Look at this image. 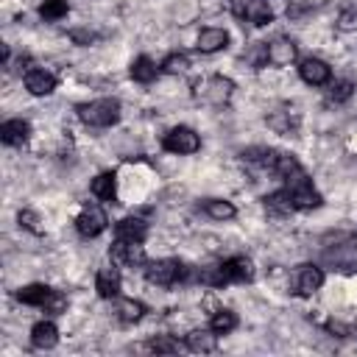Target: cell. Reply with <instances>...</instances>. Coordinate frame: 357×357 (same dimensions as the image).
Segmentation results:
<instances>
[{
  "label": "cell",
  "mask_w": 357,
  "mask_h": 357,
  "mask_svg": "<svg viewBox=\"0 0 357 357\" xmlns=\"http://www.w3.org/2000/svg\"><path fill=\"white\" fill-rule=\"evenodd\" d=\"M198 279L204 284H212V287H220V284H229V282H251L254 279V265H251L248 257H229L220 265H215L209 271H201Z\"/></svg>",
  "instance_id": "6da1fadb"
},
{
  "label": "cell",
  "mask_w": 357,
  "mask_h": 357,
  "mask_svg": "<svg viewBox=\"0 0 357 357\" xmlns=\"http://www.w3.org/2000/svg\"><path fill=\"white\" fill-rule=\"evenodd\" d=\"M75 112L86 126L109 128L120 120V100L117 98H98V100H89V103H78Z\"/></svg>",
  "instance_id": "7a4b0ae2"
},
{
  "label": "cell",
  "mask_w": 357,
  "mask_h": 357,
  "mask_svg": "<svg viewBox=\"0 0 357 357\" xmlns=\"http://www.w3.org/2000/svg\"><path fill=\"white\" fill-rule=\"evenodd\" d=\"M284 192L290 195L293 209H318V206L324 204L321 192L312 187V181L307 178V173H304V170H298L296 176L284 178Z\"/></svg>",
  "instance_id": "3957f363"
},
{
  "label": "cell",
  "mask_w": 357,
  "mask_h": 357,
  "mask_svg": "<svg viewBox=\"0 0 357 357\" xmlns=\"http://www.w3.org/2000/svg\"><path fill=\"white\" fill-rule=\"evenodd\" d=\"M184 276H187V268L178 259H153V262H145V279L151 284L170 287V284L181 282Z\"/></svg>",
  "instance_id": "277c9868"
},
{
  "label": "cell",
  "mask_w": 357,
  "mask_h": 357,
  "mask_svg": "<svg viewBox=\"0 0 357 357\" xmlns=\"http://www.w3.org/2000/svg\"><path fill=\"white\" fill-rule=\"evenodd\" d=\"M162 148L170 151V153H178V156L195 153V151L201 148V137H198L190 126H176V128H170V131L162 137Z\"/></svg>",
  "instance_id": "5b68a950"
},
{
  "label": "cell",
  "mask_w": 357,
  "mask_h": 357,
  "mask_svg": "<svg viewBox=\"0 0 357 357\" xmlns=\"http://www.w3.org/2000/svg\"><path fill=\"white\" fill-rule=\"evenodd\" d=\"M109 257H112L114 265H145V262H148L142 243H137V240H123V237H117V240L112 243Z\"/></svg>",
  "instance_id": "8992f818"
},
{
  "label": "cell",
  "mask_w": 357,
  "mask_h": 357,
  "mask_svg": "<svg viewBox=\"0 0 357 357\" xmlns=\"http://www.w3.org/2000/svg\"><path fill=\"white\" fill-rule=\"evenodd\" d=\"M298 75H301V81H307L310 86H324V84H329V78H332V67H329L324 59L307 56V59L298 61Z\"/></svg>",
  "instance_id": "52a82bcc"
},
{
  "label": "cell",
  "mask_w": 357,
  "mask_h": 357,
  "mask_svg": "<svg viewBox=\"0 0 357 357\" xmlns=\"http://www.w3.org/2000/svg\"><path fill=\"white\" fill-rule=\"evenodd\" d=\"M234 92V81L226 78V75H212L204 81V89H198V95H204V100L215 103V106H223Z\"/></svg>",
  "instance_id": "ba28073f"
},
{
  "label": "cell",
  "mask_w": 357,
  "mask_h": 357,
  "mask_svg": "<svg viewBox=\"0 0 357 357\" xmlns=\"http://www.w3.org/2000/svg\"><path fill=\"white\" fill-rule=\"evenodd\" d=\"M109 226V218L100 206H86L78 218H75V229L84 234V237H98L100 231H106Z\"/></svg>",
  "instance_id": "9c48e42d"
},
{
  "label": "cell",
  "mask_w": 357,
  "mask_h": 357,
  "mask_svg": "<svg viewBox=\"0 0 357 357\" xmlns=\"http://www.w3.org/2000/svg\"><path fill=\"white\" fill-rule=\"evenodd\" d=\"M296 53H298L296 42H293V39H284V36H279V39H273V42L265 45V61L273 64V67L290 64V61L296 59Z\"/></svg>",
  "instance_id": "30bf717a"
},
{
  "label": "cell",
  "mask_w": 357,
  "mask_h": 357,
  "mask_svg": "<svg viewBox=\"0 0 357 357\" xmlns=\"http://www.w3.org/2000/svg\"><path fill=\"white\" fill-rule=\"evenodd\" d=\"M324 284V271L318 265H301L296 271V293L298 296H312Z\"/></svg>",
  "instance_id": "8fae6325"
},
{
  "label": "cell",
  "mask_w": 357,
  "mask_h": 357,
  "mask_svg": "<svg viewBox=\"0 0 357 357\" xmlns=\"http://www.w3.org/2000/svg\"><path fill=\"white\" fill-rule=\"evenodd\" d=\"M25 89H28L31 95H36V98L50 95V92L56 89V75L47 73V70H28V73H25Z\"/></svg>",
  "instance_id": "7c38bea8"
},
{
  "label": "cell",
  "mask_w": 357,
  "mask_h": 357,
  "mask_svg": "<svg viewBox=\"0 0 357 357\" xmlns=\"http://www.w3.org/2000/svg\"><path fill=\"white\" fill-rule=\"evenodd\" d=\"M184 346L190 351H198V354H206V351H215L218 349V332L215 329H192L187 337H184Z\"/></svg>",
  "instance_id": "4fadbf2b"
},
{
  "label": "cell",
  "mask_w": 357,
  "mask_h": 357,
  "mask_svg": "<svg viewBox=\"0 0 357 357\" xmlns=\"http://www.w3.org/2000/svg\"><path fill=\"white\" fill-rule=\"evenodd\" d=\"M226 45H229V33L223 28H204L198 33V45L195 47L201 53H218V50H226Z\"/></svg>",
  "instance_id": "5bb4252c"
},
{
  "label": "cell",
  "mask_w": 357,
  "mask_h": 357,
  "mask_svg": "<svg viewBox=\"0 0 357 357\" xmlns=\"http://www.w3.org/2000/svg\"><path fill=\"white\" fill-rule=\"evenodd\" d=\"M31 137V123L28 120H6L3 126H0V139L6 142V145H22L25 139Z\"/></svg>",
  "instance_id": "9a60e30c"
},
{
  "label": "cell",
  "mask_w": 357,
  "mask_h": 357,
  "mask_svg": "<svg viewBox=\"0 0 357 357\" xmlns=\"http://www.w3.org/2000/svg\"><path fill=\"white\" fill-rule=\"evenodd\" d=\"M95 290H98L100 298H117V293H120V273H117V268H103V271H98V276H95Z\"/></svg>",
  "instance_id": "2e32d148"
},
{
  "label": "cell",
  "mask_w": 357,
  "mask_h": 357,
  "mask_svg": "<svg viewBox=\"0 0 357 357\" xmlns=\"http://www.w3.org/2000/svg\"><path fill=\"white\" fill-rule=\"evenodd\" d=\"M53 293H56L53 287L33 282V284H25V287H20V290H17V298H20L22 304H31V307H45V304L50 301V296H53Z\"/></svg>",
  "instance_id": "e0dca14e"
},
{
  "label": "cell",
  "mask_w": 357,
  "mask_h": 357,
  "mask_svg": "<svg viewBox=\"0 0 357 357\" xmlns=\"http://www.w3.org/2000/svg\"><path fill=\"white\" fill-rule=\"evenodd\" d=\"M31 343H33L36 349H53V346L59 343V329H56V324H53V321H39V324H33V329H31Z\"/></svg>",
  "instance_id": "ac0fdd59"
},
{
  "label": "cell",
  "mask_w": 357,
  "mask_h": 357,
  "mask_svg": "<svg viewBox=\"0 0 357 357\" xmlns=\"http://www.w3.org/2000/svg\"><path fill=\"white\" fill-rule=\"evenodd\" d=\"M114 231H117V237H123V240H137V243H142L145 234H148V223L139 220V218H123V220H117Z\"/></svg>",
  "instance_id": "d6986e66"
},
{
  "label": "cell",
  "mask_w": 357,
  "mask_h": 357,
  "mask_svg": "<svg viewBox=\"0 0 357 357\" xmlns=\"http://www.w3.org/2000/svg\"><path fill=\"white\" fill-rule=\"evenodd\" d=\"M92 195L100 198V201H114V192H117V181H114V173H98L89 184Z\"/></svg>",
  "instance_id": "ffe728a7"
},
{
  "label": "cell",
  "mask_w": 357,
  "mask_h": 357,
  "mask_svg": "<svg viewBox=\"0 0 357 357\" xmlns=\"http://www.w3.org/2000/svg\"><path fill=\"white\" fill-rule=\"evenodd\" d=\"M114 312H117V318L123 324H137L145 315V304L142 301H134V298H120L117 307H114Z\"/></svg>",
  "instance_id": "44dd1931"
},
{
  "label": "cell",
  "mask_w": 357,
  "mask_h": 357,
  "mask_svg": "<svg viewBox=\"0 0 357 357\" xmlns=\"http://www.w3.org/2000/svg\"><path fill=\"white\" fill-rule=\"evenodd\" d=\"M156 73H159V67H156L148 56H137V59L131 61V78L139 81V84H151V81L156 78Z\"/></svg>",
  "instance_id": "7402d4cb"
},
{
  "label": "cell",
  "mask_w": 357,
  "mask_h": 357,
  "mask_svg": "<svg viewBox=\"0 0 357 357\" xmlns=\"http://www.w3.org/2000/svg\"><path fill=\"white\" fill-rule=\"evenodd\" d=\"M204 212H206L209 218H215V220H229V218L237 215L234 204H231V201H223V198H209V201L204 204Z\"/></svg>",
  "instance_id": "603a6c76"
},
{
  "label": "cell",
  "mask_w": 357,
  "mask_h": 357,
  "mask_svg": "<svg viewBox=\"0 0 357 357\" xmlns=\"http://www.w3.org/2000/svg\"><path fill=\"white\" fill-rule=\"evenodd\" d=\"M237 326V315L231 310H215L212 318H209V329H215L218 335H226Z\"/></svg>",
  "instance_id": "cb8c5ba5"
},
{
  "label": "cell",
  "mask_w": 357,
  "mask_h": 357,
  "mask_svg": "<svg viewBox=\"0 0 357 357\" xmlns=\"http://www.w3.org/2000/svg\"><path fill=\"white\" fill-rule=\"evenodd\" d=\"M67 11H70V3H67V0H45V3L39 6V17H42V20H50V22L67 17Z\"/></svg>",
  "instance_id": "d4e9b609"
},
{
  "label": "cell",
  "mask_w": 357,
  "mask_h": 357,
  "mask_svg": "<svg viewBox=\"0 0 357 357\" xmlns=\"http://www.w3.org/2000/svg\"><path fill=\"white\" fill-rule=\"evenodd\" d=\"M265 209H268V212H273V215H290V212H293L290 195H287L284 190H279V192L268 195V198H265Z\"/></svg>",
  "instance_id": "484cf974"
},
{
  "label": "cell",
  "mask_w": 357,
  "mask_h": 357,
  "mask_svg": "<svg viewBox=\"0 0 357 357\" xmlns=\"http://www.w3.org/2000/svg\"><path fill=\"white\" fill-rule=\"evenodd\" d=\"M162 73H167V75H181V73H187L190 70V59L184 56V53H170L165 61H162V67H159Z\"/></svg>",
  "instance_id": "4316f807"
},
{
  "label": "cell",
  "mask_w": 357,
  "mask_h": 357,
  "mask_svg": "<svg viewBox=\"0 0 357 357\" xmlns=\"http://www.w3.org/2000/svg\"><path fill=\"white\" fill-rule=\"evenodd\" d=\"M181 346L178 340H173L170 335H156L151 343H148V351H156V354H176Z\"/></svg>",
  "instance_id": "83f0119b"
},
{
  "label": "cell",
  "mask_w": 357,
  "mask_h": 357,
  "mask_svg": "<svg viewBox=\"0 0 357 357\" xmlns=\"http://www.w3.org/2000/svg\"><path fill=\"white\" fill-rule=\"evenodd\" d=\"M329 100H335V103H343V100H349L351 95H354V84L351 81H346V78H340V81H335L332 86H329Z\"/></svg>",
  "instance_id": "f1b7e54d"
},
{
  "label": "cell",
  "mask_w": 357,
  "mask_h": 357,
  "mask_svg": "<svg viewBox=\"0 0 357 357\" xmlns=\"http://www.w3.org/2000/svg\"><path fill=\"white\" fill-rule=\"evenodd\" d=\"M337 31H357V6H349L337 14Z\"/></svg>",
  "instance_id": "f546056e"
},
{
  "label": "cell",
  "mask_w": 357,
  "mask_h": 357,
  "mask_svg": "<svg viewBox=\"0 0 357 357\" xmlns=\"http://www.w3.org/2000/svg\"><path fill=\"white\" fill-rule=\"evenodd\" d=\"M17 220H20V226H22L25 231H31V234H39V231H42V226H39V215L31 212V209H20Z\"/></svg>",
  "instance_id": "4dcf8cb0"
},
{
  "label": "cell",
  "mask_w": 357,
  "mask_h": 357,
  "mask_svg": "<svg viewBox=\"0 0 357 357\" xmlns=\"http://www.w3.org/2000/svg\"><path fill=\"white\" fill-rule=\"evenodd\" d=\"M259 3H262V8L268 11L271 20H276V17H282V14L290 11V0H259Z\"/></svg>",
  "instance_id": "1f68e13d"
},
{
  "label": "cell",
  "mask_w": 357,
  "mask_h": 357,
  "mask_svg": "<svg viewBox=\"0 0 357 357\" xmlns=\"http://www.w3.org/2000/svg\"><path fill=\"white\" fill-rule=\"evenodd\" d=\"M70 39H73V45L86 47V45H92V42H95V33H92L89 28H73V31H70Z\"/></svg>",
  "instance_id": "d6a6232c"
},
{
  "label": "cell",
  "mask_w": 357,
  "mask_h": 357,
  "mask_svg": "<svg viewBox=\"0 0 357 357\" xmlns=\"http://www.w3.org/2000/svg\"><path fill=\"white\" fill-rule=\"evenodd\" d=\"M64 307H67V298H64L61 293H53V296H50V301L45 304V310H50L53 315H59V312H61Z\"/></svg>",
  "instance_id": "836d02e7"
}]
</instances>
